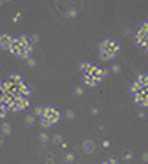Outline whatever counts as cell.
<instances>
[{"instance_id": "7402d4cb", "label": "cell", "mask_w": 148, "mask_h": 164, "mask_svg": "<svg viewBox=\"0 0 148 164\" xmlns=\"http://www.w3.org/2000/svg\"><path fill=\"white\" fill-rule=\"evenodd\" d=\"M63 116H65V118H67V120H71V122H72L74 118H76V113H74L72 110H67V111L63 113Z\"/></svg>"}, {"instance_id": "4dcf8cb0", "label": "cell", "mask_w": 148, "mask_h": 164, "mask_svg": "<svg viewBox=\"0 0 148 164\" xmlns=\"http://www.w3.org/2000/svg\"><path fill=\"white\" fill-rule=\"evenodd\" d=\"M90 113L95 116V115H99V110H97V108H92V110H90Z\"/></svg>"}, {"instance_id": "3957f363", "label": "cell", "mask_w": 148, "mask_h": 164, "mask_svg": "<svg viewBox=\"0 0 148 164\" xmlns=\"http://www.w3.org/2000/svg\"><path fill=\"white\" fill-rule=\"evenodd\" d=\"M136 42L141 46V48H146L148 46V25L143 23L136 32Z\"/></svg>"}, {"instance_id": "4fadbf2b", "label": "cell", "mask_w": 148, "mask_h": 164, "mask_svg": "<svg viewBox=\"0 0 148 164\" xmlns=\"http://www.w3.org/2000/svg\"><path fill=\"white\" fill-rule=\"evenodd\" d=\"M63 162L65 164H74L76 162V154H74V152H65V155H63Z\"/></svg>"}, {"instance_id": "30bf717a", "label": "cell", "mask_w": 148, "mask_h": 164, "mask_svg": "<svg viewBox=\"0 0 148 164\" xmlns=\"http://www.w3.org/2000/svg\"><path fill=\"white\" fill-rule=\"evenodd\" d=\"M11 133H12V127H11L9 122H2V123H0V134H2V136H9Z\"/></svg>"}, {"instance_id": "d4e9b609", "label": "cell", "mask_w": 148, "mask_h": 164, "mask_svg": "<svg viewBox=\"0 0 148 164\" xmlns=\"http://www.w3.org/2000/svg\"><path fill=\"white\" fill-rule=\"evenodd\" d=\"M137 118H139V120H146V111H145V110H139V111H137V115H136Z\"/></svg>"}, {"instance_id": "d6986e66", "label": "cell", "mask_w": 148, "mask_h": 164, "mask_svg": "<svg viewBox=\"0 0 148 164\" xmlns=\"http://www.w3.org/2000/svg\"><path fill=\"white\" fill-rule=\"evenodd\" d=\"M42 113H44V106H35V108L32 110V115H34L35 118H42Z\"/></svg>"}, {"instance_id": "7a4b0ae2", "label": "cell", "mask_w": 148, "mask_h": 164, "mask_svg": "<svg viewBox=\"0 0 148 164\" xmlns=\"http://www.w3.org/2000/svg\"><path fill=\"white\" fill-rule=\"evenodd\" d=\"M42 118H46V120L51 123V125H55V123L60 122L62 115H60V111H58L56 108H53V106H44V113H42Z\"/></svg>"}, {"instance_id": "f1b7e54d", "label": "cell", "mask_w": 148, "mask_h": 164, "mask_svg": "<svg viewBox=\"0 0 148 164\" xmlns=\"http://www.w3.org/2000/svg\"><path fill=\"white\" fill-rule=\"evenodd\" d=\"M30 37H32V44H35V42H37V41H39V35H37V34H32V35H30Z\"/></svg>"}, {"instance_id": "d6a6232c", "label": "cell", "mask_w": 148, "mask_h": 164, "mask_svg": "<svg viewBox=\"0 0 148 164\" xmlns=\"http://www.w3.org/2000/svg\"><path fill=\"white\" fill-rule=\"evenodd\" d=\"M102 146H104V148H108V146H109V141H108V139H104V141H102Z\"/></svg>"}, {"instance_id": "8fae6325", "label": "cell", "mask_w": 148, "mask_h": 164, "mask_svg": "<svg viewBox=\"0 0 148 164\" xmlns=\"http://www.w3.org/2000/svg\"><path fill=\"white\" fill-rule=\"evenodd\" d=\"M143 90H145V85H143V83H139V81H134V83H132V85H130V92L134 93V95H136V93H141V92H143Z\"/></svg>"}, {"instance_id": "8d00e7d4", "label": "cell", "mask_w": 148, "mask_h": 164, "mask_svg": "<svg viewBox=\"0 0 148 164\" xmlns=\"http://www.w3.org/2000/svg\"><path fill=\"white\" fill-rule=\"evenodd\" d=\"M2 5H4V2H0V7H2Z\"/></svg>"}, {"instance_id": "ba28073f", "label": "cell", "mask_w": 148, "mask_h": 164, "mask_svg": "<svg viewBox=\"0 0 148 164\" xmlns=\"http://www.w3.org/2000/svg\"><path fill=\"white\" fill-rule=\"evenodd\" d=\"M101 81H97L95 78H92V76H88V74H83V87H88V88H94V87H97Z\"/></svg>"}, {"instance_id": "44dd1931", "label": "cell", "mask_w": 148, "mask_h": 164, "mask_svg": "<svg viewBox=\"0 0 148 164\" xmlns=\"http://www.w3.org/2000/svg\"><path fill=\"white\" fill-rule=\"evenodd\" d=\"M23 122L27 123V125H34V123H35V116H34L32 113H28V115L25 116V120H23Z\"/></svg>"}, {"instance_id": "8992f818", "label": "cell", "mask_w": 148, "mask_h": 164, "mask_svg": "<svg viewBox=\"0 0 148 164\" xmlns=\"http://www.w3.org/2000/svg\"><path fill=\"white\" fill-rule=\"evenodd\" d=\"M134 101H136V104L139 108H148V88H145L141 93H136Z\"/></svg>"}, {"instance_id": "74e56055", "label": "cell", "mask_w": 148, "mask_h": 164, "mask_svg": "<svg viewBox=\"0 0 148 164\" xmlns=\"http://www.w3.org/2000/svg\"><path fill=\"white\" fill-rule=\"evenodd\" d=\"M0 53H2V46H0Z\"/></svg>"}, {"instance_id": "52a82bcc", "label": "cell", "mask_w": 148, "mask_h": 164, "mask_svg": "<svg viewBox=\"0 0 148 164\" xmlns=\"http://www.w3.org/2000/svg\"><path fill=\"white\" fill-rule=\"evenodd\" d=\"M11 42H12V35L11 34H0V46H2V50H7L11 46Z\"/></svg>"}, {"instance_id": "cb8c5ba5", "label": "cell", "mask_w": 148, "mask_h": 164, "mask_svg": "<svg viewBox=\"0 0 148 164\" xmlns=\"http://www.w3.org/2000/svg\"><path fill=\"white\" fill-rule=\"evenodd\" d=\"M39 125H41L42 129H48V127H51V123L48 122L46 118H39Z\"/></svg>"}, {"instance_id": "5bb4252c", "label": "cell", "mask_w": 148, "mask_h": 164, "mask_svg": "<svg viewBox=\"0 0 148 164\" xmlns=\"http://www.w3.org/2000/svg\"><path fill=\"white\" fill-rule=\"evenodd\" d=\"M28 95H30V88H28L25 83H21L20 92H18V97H28Z\"/></svg>"}, {"instance_id": "9c48e42d", "label": "cell", "mask_w": 148, "mask_h": 164, "mask_svg": "<svg viewBox=\"0 0 148 164\" xmlns=\"http://www.w3.org/2000/svg\"><path fill=\"white\" fill-rule=\"evenodd\" d=\"M81 150H83L85 154H94L95 152V143L92 141V139H86V141H83V145H81Z\"/></svg>"}, {"instance_id": "e0dca14e", "label": "cell", "mask_w": 148, "mask_h": 164, "mask_svg": "<svg viewBox=\"0 0 148 164\" xmlns=\"http://www.w3.org/2000/svg\"><path fill=\"white\" fill-rule=\"evenodd\" d=\"M50 139H51V138H50V134H46V133L39 134V143L42 145V148L46 146V143H50Z\"/></svg>"}, {"instance_id": "d590c367", "label": "cell", "mask_w": 148, "mask_h": 164, "mask_svg": "<svg viewBox=\"0 0 148 164\" xmlns=\"http://www.w3.org/2000/svg\"><path fill=\"white\" fill-rule=\"evenodd\" d=\"M0 145H4V136L0 134Z\"/></svg>"}, {"instance_id": "f546056e", "label": "cell", "mask_w": 148, "mask_h": 164, "mask_svg": "<svg viewBox=\"0 0 148 164\" xmlns=\"http://www.w3.org/2000/svg\"><path fill=\"white\" fill-rule=\"evenodd\" d=\"M102 164H116V159H108V161H104Z\"/></svg>"}, {"instance_id": "5b68a950", "label": "cell", "mask_w": 148, "mask_h": 164, "mask_svg": "<svg viewBox=\"0 0 148 164\" xmlns=\"http://www.w3.org/2000/svg\"><path fill=\"white\" fill-rule=\"evenodd\" d=\"M88 76L95 78L97 81H102V78L106 76V69H102V67H99V65H94V64H92V67H90V71H88Z\"/></svg>"}, {"instance_id": "7c38bea8", "label": "cell", "mask_w": 148, "mask_h": 164, "mask_svg": "<svg viewBox=\"0 0 148 164\" xmlns=\"http://www.w3.org/2000/svg\"><path fill=\"white\" fill-rule=\"evenodd\" d=\"M79 14V9L78 7H69V9L63 11V16H67V18H76Z\"/></svg>"}, {"instance_id": "603a6c76", "label": "cell", "mask_w": 148, "mask_h": 164, "mask_svg": "<svg viewBox=\"0 0 148 164\" xmlns=\"http://www.w3.org/2000/svg\"><path fill=\"white\" fill-rule=\"evenodd\" d=\"M111 72L113 74H120L122 72V64H113L111 65Z\"/></svg>"}, {"instance_id": "e575fe53", "label": "cell", "mask_w": 148, "mask_h": 164, "mask_svg": "<svg viewBox=\"0 0 148 164\" xmlns=\"http://www.w3.org/2000/svg\"><path fill=\"white\" fill-rule=\"evenodd\" d=\"M44 164H55V161H53V159H46V162Z\"/></svg>"}, {"instance_id": "ac0fdd59", "label": "cell", "mask_w": 148, "mask_h": 164, "mask_svg": "<svg viewBox=\"0 0 148 164\" xmlns=\"http://www.w3.org/2000/svg\"><path fill=\"white\" fill-rule=\"evenodd\" d=\"M72 93L76 95V97H83V95H85V87H83V85H76L74 90H72Z\"/></svg>"}, {"instance_id": "277c9868", "label": "cell", "mask_w": 148, "mask_h": 164, "mask_svg": "<svg viewBox=\"0 0 148 164\" xmlns=\"http://www.w3.org/2000/svg\"><path fill=\"white\" fill-rule=\"evenodd\" d=\"M28 106H30L28 97H16V99H14V103H12V106L9 108V111L18 113V111H21V110H27Z\"/></svg>"}, {"instance_id": "9a60e30c", "label": "cell", "mask_w": 148, "mask_h": 164, "mask_svg": "<svg viewBox=\"0 0 148 164\" xmlns=\"http://www.w3.org/2000/svg\"><path fill=\"white\" fill-rule=\"evenodd\" d=\"M122 159H124L125 162H132V161H134V152H132V150H125V152H122Z\"/></svg>"}, {"instance_id": "1f68e13d", "label": "cell", "mask_w": 148, "mask_h": 164, "mask_svg": "<svg viewBox=\"0 0 148 164\" xmlns=\"http://www.w3.org/2000/svg\"><path fill=\"white\" fill-rule=\"evenodd\" d=\"M97 131H99V133H104L106 127H104V125H99V127H97Z\"/></svg>"}, {"instance_id": "2e32d148", "label": "cell", "mask_w": 148, "mask_h": 164, "mask_svg": "<svg viewBox=\"0 0 148 164\" xmlns=\"http://www.w3.org/2000/svg\"><path fill=\"white\" fill-rule=\"evenodd\" d=\"M50 141H51L53 145H60V146H62V143H63V136L56 133V134H53V136H51V139H50Z\"/></svg>"}, {"instance_id": "6da1fadb", "label": "cell", "mask_w": 148, "mask_h": 164, "mask_svg": "<svg viewBox=\"0 0 148 164\" xmlns=\"http://www.w3.org/2000/svg\"><path fill=\"white\" fill-rule=\"evenodd\" d=\"M120 53V44L115 39H102L99 44V57L102 62H108L111 58H115Z\"/></svg>"}, {"instance_id": "4316f807", "label": "cell", "mask_w": 148, "mask_h": 164, "mask_svg": "<svg viewBox=\"0 0 148 164\" xmlns=\"http://www.w3.org/2000/svg\"><path fill=\"white\" fill-rule=\"evenodd\" d=\"M25 62H27V65H28L30 69H32V67H35V58H34V57H28Z\"/></svg>"}, {"instance_id": "836d02e7", "label": "cell", "mask_w": 148, "mask_h": 164, "mask_svg": "<svg viewBox=\"0 0 148 164\" xmlns=\"http://www.w3.org/2000/svg\"><path fill=\"white\" fill-rule=\"evenodd\" d=\"M122 32H124V35H129V34H130V30H129V28H124Z\"/></svg>"}, {"instance_id": "ffe728a7", "label": "cell", "mask_w": 148, "mask_h": 164, "mask_svg": "<svg viewBox=\"0 0 148 164\" xmlns=\"http://www.w3.org/2000/svg\"><path fill=\"white\" fill-rule=\"evenodd\" d=\"M90 67H92V64H90V62H79V71L83 72V74H88Z\"/></svg>"}, {"instance_id": "83f0119b", "label": "cell", "mask_w": 148, "mask_h": 164, "mask_svg": "<svg viewBox=\"0 0 148 164\" xmlns=\"http://www.w3.org/2000/svg\"><path fill=\"white\" fill-rule=\"evenodd\" d=\"M141 161H143L145 164H148V150H146V152H143V154H141Z\"/></svg>"}, {"instance_id": "484cf974", "label": "cell", "mask_w": 148, "mask_h": 164, "mask_svg": "<svg viewBox=\"0 0 148 164\" xmlns=\"http://www.w3.org/2000/svg\"><path fill=\"white\" fill-rule=\"evenodd\" d=\"M20 20H21V11H16L14 16H12V23H20Z\"/></svg>"}]
</instances>
